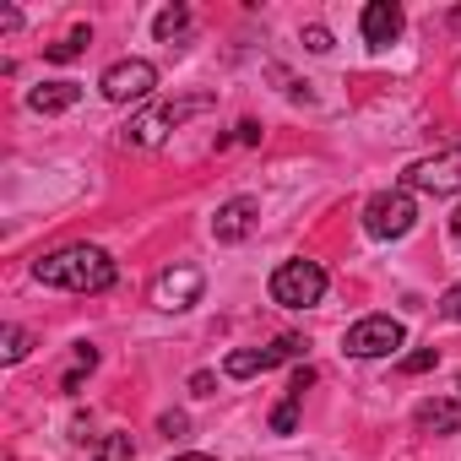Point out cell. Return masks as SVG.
Masks as SVG:
<instances>
[{
    "mask_svg": "<svg viewBox=\"0 0 461 461\" xmlns=\"http://www.w3.org/2000/svg\"><path fill=\"white\" fill-rule=\"evenodd\" d=\"M418 429H423V434H456V429H461V402L429 396V402L418 407Z\"/></svg>",
    "mask_w": 461,
    "mask_h": 461,
    "instance_id": "11",
    "label": "cell"
},
{
    "mask_svg": "<svg viewBox=\"0 0 461 461\" xmlns=\"http://www.w3.org/2000/svg\"><path fill=\"white\" fill-rule=\"evenodd\" d=\"M33 277L44 288H71V294H109L114 288V261L98 250V245H71V250H55L33 267Z\"/></svg>",
    "mask_w": 461,
    "mask_h": 461,
    "instance_id": "1",
    "label": "cell"
},
{
    "mask_svg": "<svg viewBox=\"0 0 461 461\" xmlns=\"http://www.w3.org/2000/svg\"><path fill=\"white\" fill-rule=\"evenodd\" d=\"M158 429H163L168 439H179V434H185V412H163V418H158Z\"/></svg>",
    "mask_w": 461,
    "mask_h": 461,
    "instance_id": "24",
    "label": "cell"
},
{
    "mask_svg": "<svg viewBox=\"0 0 461 461\" xmlns=\"http://www.w3.org/2000/svg\"><path fill=\"white\" fill-rule=\"evenodd\" d=\"M212 385H217V380H212L206 369H195V375H190V391H195V396H212Z\"/></svg>",
    "mask_w": 461,
    "mask_h": 461,
    "instance_id": "25",
    "label": "cell"
},
{
    "mask_svg": "<svg viewBox=\"0 0 461 461\" xmlns=\"http://www.w3.org/2000/svg\"><path fill=\"white\" fill-rule=\"evenodd\" d=\"M104 98L109 104H131V98H147L152 87H158V66L152 60H114L109 71H104Z\"/></svg>",
    "mask_w": 461,
    "mask_h": 461,
    "instance_id": "7",
    "label": "cell"
},
{
    "mask_svg": "<svg viewBox=\"0 0 461 461\" xmlns=\"http://www.w3.org/2000/svg\"><path fill=\"white\" fill-rule=\"evenodd\" d=\"M206 109H212V98H174V104H158V109H147V114L131 120L125 141H131V147H158L174 125H185L190 114H206Z\"/></svg>",
    "mask_w": 461,
    "mask_h": 461,
    "instance_id": "4",
    "label": "cell"
},
{
    "mask_svg": "<svg viewBox=\"0 0 461 461\" xmlns=\"http://www.w3.org/2000/svg\"><path fill=\"white\" fill-rule=\"evenodd\" d=\"M185 23H190V12H185V6H168V12H158V23H152V33H158V39H174V33H179Z\"/></svg>",
    "mask_w": 461,
    "mask_h": 461,
    "instance_id": "18",
    "label": "cell"
},
{
    "mask_svg": "<svg viewBox=\"0 0 461 461\" xmlns=\"http://www.w3.org/2000/svg\"><path fill=\"white\" fill-rule=\"evenodd\" d=\"M131 456H136L131 434H104V439H98V450H93V461H131Z\"/></svg>",
    "mask_w": 461,
    "mask_h": 461,
    "instance_id": "16",
    "label": "cell"
},
{
    "mask_svg": "<svg viewBox=\"0 0 461 461\" xmlns=\"http://www.w3.org/2000/svg\"><path fill=\"white\" fill-rule=\"evenodd\" d=\"M152 299H158V310H190V304L201 299V272H195V267L163 272L158 288H152Z\"/></svg>",
    "mask_w": 461,
    "mask_h": 461,
    "instance_id": "10",
    "label": "cell"
},
{
    "mask_svg": "<svg viewBox=\"0 0 461 461\" xmlns=\"http://www.w3.org/2000/svg\"><path fill=\"white\" fill-rule=\"evenodd\" d=\"M450 240H456V245H461V206H456V212H450Z\"/></svg>",
    "mask_w": 461,
    "mask_h": 461,
    "instance_id": "26",
    "label": "cell"
},
{
    "mask_svg": "<svg viewBox=\"0 0 461 461\" xmlns=\"http://www.w3.org/2000/svg\"><path fill=\"white\" fill-rule=\"evenodd\" d=\"M434 364H439V353H434V348H423V353H407V358H402V375H429Z\"/></svg>",
    "mask_w": 461,
    "mask_h": 461,
    "instance_id": "19",
    "label": "cell"
},
{
    "mask_svg": "<svg viewBox=\"0 0 461 461\" xmlns=\"http://www.w3.org/2000/svg\"><path fill=\"white\" fill-rule=\"evenodd\" d=\"M87 44H93V33H87V28H71L60 44H50V50H44V60H55V66H71V60H77Z\"/></svg>",
    "mask_w": 461,
    "mask_h": 461,
    "instance_id": "14",
    "label": "cell"
},
{
    "mask_svg": "<svg viewBox=\"0 0 461 461\" xmlns=\"http://www.w3.org/2000/svg\"><path fill=\"white\" fill-rule=\"evenodd\" d=\"M174 461H212V456H195V450H190V456H174Z\"/></svg>",
    "mask_w": 461,
    "mask_h": 461,
    "instance_id": "27",
    "label": "cell"
},
{
    "mask_svg": "<svg viewBox=\"0 0 461 461\" xmlns=\"http://www.w3.org/2000/svg\"><path fill=\"white\" fill-rule=\"evenodd\" d=\"M364 228L375 240H402L418 228V201L407 190H380V195L364 201Z\"/></svg>",
    "mask_w": 461,
    "mask_h": 461,
    "instance_id": "3",
    "label": "cell"
},
{
    "mask_svg": "<svg viewBox=\"0 0 461 461\" xmlns=\"http://www.w3.org/2000/svg\"><path fill=\"white\" fill-rule=\"evenodd\" d=\"M358 28H364V44L369 50H385L402 33V6H396V0H369L364 17H358Z\"/></svg>",
    "mask_w": 461,
    "mask_h": 461,
    "instance_id": "9",
    "label": "cell"
},
{
    "mask_svg": "<svg viewBox=\"0 0 461 461\" xmlns=\"http://www.w3.org/2000/svg\"><path fill=\"white\" fill-rule=\"evenodd\" d=\"M439 315H445V321H461V283H456V288L439 299Z\"/></svg>",
    "mask_w": 461,
    "mask_h": 461,
    "instance_id": "23",
    "label": "cell"
},
{
    "mask_svg": "<svg viewBox=\"0 0 461 461\" xmlns=\"http://www.w3.org/2000/svg\"><path fill=\"white\" fill-rule=\"evenodd\" d=\"M294 423H299V402L288 396V402H283V407L272 412V429H277V434H294Z\"/></svg>",
    "mask_w": 461,
    "mask_h": 461,
    "instance_id": "20",
    "label": "cell"
},
{
    "mask_svg": "<svg viewBox=\"0 0 461 461\" xmlns=\"http://www.w3.org/2000/svg\"><path fill=\"white\" fill-rule=\"evenodd\" d=\"M87 369H98V348H87V342H82V348H77V364H71V369H66V380H60V391H66V396H77Z\"/></svg>",
    "mask_w": 461,
    "mask_h": 461,
    "instance_id": "15",
    "label": "cell"
},
{
    "mask_svg": "<svg viewBox=\"0 0 461 461\" xmlns=\"http://www.w3.org/2000/svg\"><path fill=\"white\" fill-rule=\"evenodd\" d=\"M310 385H315V369L304 364V369H294V385H288V396H294V402H304V391H310Z\"/></svg>",
    "mask_w": 461,
    "mask_h": 461,
    "instance_id": "21",
    "label": "cell"
},
{
    "mask_svg": "<svg viewBox=\"0 0 461 461\" xmlns=\"http://www.w3.org/2000/svg\"><path fill=\"white\" fill-rule=\"evenodd\" d=\"M256 217H261V201H256V195H234V201H222V206H217V217H212L217 245H240L250 228H256Z\"/></svg>",
    "mask_w": 461,
    "mask_h": 461,
    "instance_id": "8",
    "label": "cell"
},
{
    "mask_svg": "<svg viewBox=\"0 0 461 461\" xmlns=\"http://www.w3.org/2000/svg\"><path fill=\"white\" fill-rule=\"evenodd\" d=\"M28 348H33V337H28L23 326H6V348H0V353H6V364H23Z\"/></svg>",
    "mask_w": 461,
    "mask_h": 461,
    "instance_id": "17",
    "label": "cell"
},
{
    "mask_svg": "<svg viewBox=\"0 0 461 461\" xmlns=\"http://www.w3.org/2000/svg\"><path fill=\"white\" fill-rule=\"evenodd\" d=\"M402 190H423V195H456L461 190V147H445L439 158H423L402 174Z\"/></svg>",
    "mask_w": 461,
    "mask_h": 461,
    "instance_id": "5",
    "label": "cell"
},
{
    "mask_svg": "<svg viewBox=\"0 0 461 461\" xmlns=\"http://www.w3.org/2000/svg\"><path fill=\"white\" fill-rule=\"evenodd\" d=\"M304 50L326 55V50H331V33H326V28H304Z\"/></svg>",
    "mask_w": 461,
    "mask_h": 461,
    "instance_id": "22",
    "label": "cell"
},
{
    "mask_svg": "<svg viewBox=\"0 0 461 461\" xmlns=\"http://www.w3.org/2000/svg\"><path fill=\"white\" fill-rule=\"evenodd\" d=\"M234 380H250V375H267L272 369V358H267V348H240V353H228V364H222Z\"/></svg>",
    "mask_w": 461,
    "mask_h": 461,
    "instance_id": "13",
    "label": "cell"
},
{
    "mask_svg": "<svg viewBox=\"0 0 461 461\" xmlns=\"http://www.w3.org/2000/svg\"><path fill=\"white\" fill-rule=\"evenodd\" d=\"M77 98H82V87H77V82H44V87H33V93H28V109H39V114H66Z\"/></svg>",
    "mask_w": 461,
    "mask_h": 461,
    "instance_id": "12",
    "label": "cell"
},
{
    "mask_svg": "<svg viewBox=\"0 0 461 461\" xmlns=\"http://www.w3.org/2000/svg\"><path fill=\"white\" fill-rule=\"evenodd\" d=\"M402 321H391V315H369V321H358L348 337H342V348L353 353V358H385V353H396L402 348Z\"/></svg>",
    "mask_w": 461,
    "mask_h": 461,
    "instance_id": "6",
    "label": "cell"
},
{
    "mask_svg": "<svg viewBox=\"0 0 461 461\" xmlns=\"http://www.w3.org/2000/svg\"><path fill=\"white\" fill-rule=\"evenodd\" d=\"M272 299L283 310H310L326 299V267L321 261H283L272 272Z\"/></svg>",
    "mask_w": 461,
    "mask_h": 461,
    "instance_id": "2",
    "label": "cell"
}]
</instances>
